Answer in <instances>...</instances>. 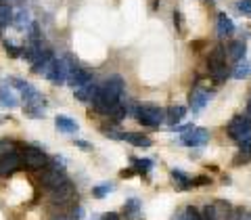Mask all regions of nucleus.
<instances>
[{
	"instance_id": "obj_1",
	"label": "nucleus",
	"mask_w": 251,
	"mask_h": 220,
	"mask_svg": "<svg viewBox=\"0 0 251 220\" xmlns=\"http://www.w3.org/2000/svg\"><path fill=\"white\" fill-rule=\"evenodd\" d=\"M124 88H126V84H124L122 76H117V74L109 76L107 80L100 84L99 94L92 99L94 111H99L103 115H109V111H111L117 103H122V101H124Z\"/></svg>"
},
{
	"instance_id": "obj_2",
	"label": "nucleus",
	"mask_w": 251,
	"mask_h": 220,
	"mask_svg": "<svg viewBox=\"0 0 251 220\" xmlns=\"http://www.w3.org/2000/svg\"><path fill=\"white\" fill-rule=\"evenodd\" d=\"M226 132L239 145L241 151L251 153V120L247 115H234L226 126Z\"/></svg>"
},
{
	"instance_id": "obj_3",
	"label": "nucleus",
	"mask_w": 251,
	"mask_h": 220,
	"mask_svg": "<svg viewBox=\"0 0 251 220\" xmlns=\"http://www.w3.org/2000/svg\"><path fill=\"white\" fill-rule=\"evenodd\" d=\"M226 57H228V51L224 49L222 44H218L214 51L209 53L207 57V69H209V78L214 80L216 84H222L226 82L228 78L232 76L228 65H226Z\"/></svg>"
},
{
	"instance_id": "obj_4",
	"label": "nucleus",
	"mask_w": 251,
	"mask_h": 220,
	"mask_svg": "<svg viewBox=\"0 0 251 220\" xmlns=\"http://www.w3.org/2000/svg\"><path fill=\"white\" fill-rule=\"evenodd\" d=\"M74 67H77V63L74 61L72 55H65L63 59H52L49 65L44 69V78L52 84H67V78H69V72H72Z\"/></svg>"
},
{
	"instance_id": "obj_5",
	"label": "nucleus",
	"mask_w": 251,
	"mask_h": 220,
	"mask_svg": "<svg viewBox=\"0 0 251 220\" xmlns=\"http://www.w3.org/2000/svg\"><path fill=\"white\" fill-rule=\"evenodd\" d=\"M134 117L143 126L157 128V126H161L163 122H166V109H161L159 105H153V103H143V105L136 107Z\"/></svg>"
},
{
	"instance_id": "obj_6",
	"label": "nucleus",
	"mask_w": 251,
	"mask_h": 220,
	"mask_svg": "<svg viewBox=\"0 0 251 220\" xmlns=\"http://www.w3.org/2000/svg\"><path fill=\"white\" fill-rule=\"evenodd\" d=\"M49 164V157L42 149L38 147H23L21 151V166H25L29 170H42Z\"/></svg>"
},
{
	"instance_id": "obj_7",
	"label": "nucleus",
	"mask_w": 251,
	"mask_h": 220,
	"mask_svg": "<svg viewBox=\"0 0 251 220\" xmlns=\"http://www.w3.org/2000/svg\"><path fill=\"white\" fill-rule=\"evenodd\" d=\"M232 206L224 199H216L205 206L203 210V220H230L232 218Z\"/></svg>"
},
{
	"instance_id": "obj_8",
	"label": "nucleus",
	"mask_w": 251,
	"mask_h": 220,
	"mask_svg": "<svg viewBox=\"0 0 251 220\" xmlns=\"http://www.w3.org/2000/svg\"><path fill=\"white\" fill-rule=\"evenodd\" d=\"M40 183H42L46 189H50V191H54V189L61 187L63 183H67L65 168L59 166V160H54V162H52V166H49V170H44V172H42Z\"/></svg>"
},
{
	"instance_id": "obj_9",
	"label": "nucleus",
	"mask_w": 251,
	"mask_h": 220,
	"mask_svg": "<svg viewBox=\"0 0 251 220\" xmlns=\"http://www.w3.org/2000/svg\"><path fill=\"white\" fill-rule=\"evenodd\" d=\"M21 166V153H17L13 147L0 151V176H9Z\"/></svg>"
},
{
	"instance_id": "obj_10",
	"label": "nucleus",
	"mask_w": 251,
	"mask_h": 220,
	"mask_svg": "<svg viewBox=\"0 0 251 220\" xmlns=\"http://www.w3.org/2000/svg\"><path fill=\"white\" fill-rule=\"evenodd\" d=\"M207 140H209V130L195 128V126L180 135V143L186 147H203V145H207Z\"/></svg>"
},
{
	"instance_id": "obj_11",
	"label": "nucleus",
	"mask_w": 251,
	"mask_h": 220,
	"mask_svg": "<svg viewBox=\"0 0 251 220\" xmlns=\"http://www.w3.org/2000/svg\"><path fill=\"white\" fill-rule=\"evenodd\" d=\"M92 82V72H88V69H82L80 65L74 67L72 72H69V78H67V84L74 86V88H80V86Z\"/></svg>"
},
{
	"instance_id": "obj_12",
	"label": "nucleus",
	"mask_w": 251,
	"mask_h": 220,
	"mask_svg": "<svg viewBox=\"0 0 251 220\" xmlns=\"http://www.w3.org/2000/svg\"><path fill=\"white\" fill-rule=\"evenodd\" d=\"M209 97H211V92H207L205 88H201V86L193 88V92H191V109H193V113H199L201 109L207 105Z\"/></svg>"
},
{
	"instance_id": "obj_13",
	"label": "nucleus",
	"mask_w": 251,
	"mask_h": 220,
	"mask_svg": "<svg viewBox=\"0 0 251 220\" xmlns=\"http://www.w3.org/2000/svg\"><path fill=\"white\" fill-rule=\"evenodd\" d=\"M99 88H100V84H94V82L84 84L80 88H75V99L82 101V103H92V99L99 94Z\"/></svg>"
},
{
	"instance_id": "obj_14",
	"label": "nucleus",
	"mask_w": 251,
	"mask_h": 220,
	"mask_svg": "<svg viewBox=\"0 0 251 220\" xmlns=\"http://www.w3.org/2000/svg\"><path fill=\"white\" fill-rule=\"evenodd\" d=\"M54 126H57V130L63 132V135H75V132L80 130L77 122L72 120V117H67V115H57L54 117Z\"/></svg>"
},
{
	"instance_id": "obj_15",
	"label": "nucleus",
	"mask_w": 251,
	"mask_h": 220,
	"mask_svg": "<svg viewBox=\"0 0 251 220\" xmlns=\"http://www.w3.org/2000/svg\"><path fill=\"white\" fill-rule=\"evenodd\" d=\"M234 34V23L226 13H218V36L226 38Z\"/></svg>"
},
{
	"instance_id": "obj_16",
	"label": "nucleus",
	"mask_w": 251,
	"mask_h": 220,
	"mask_svg": "<svg viewBox=\"0 0 251 220\" xmlns=\"http://www.w3.org/2000/svg\"><path fill=\"white\" fill-rule=\"evenodd\" d=\"M0 105L9 107V109H15L19 105V99L15 97V92L9 88V84H0Z\"/></svg>"
},
{
	"instance_id": "obj_17",
	"label": "nucleus",
	"mask_w": 251,
	"mask_h": 220,
	"mask_svg": "<svg viewBox=\"0 0 251 220\" xmlns=\"http://www.w3.org/2000/svg\"><path fill=\"white\" fill-rule=\"evenodd\" d=\"M124 140L130 145H134V147H143V149L153 145V140L147 135H140V132H124Z\"/></svg>"
},
{
	"instance_id": "obj_18",
	"label": "nucleus",
	"mask_w": 251,
	"mask_h": 220,
	"mask_svg": "<svg viewBox=\"0 0 251 220\" xmlns=\"http://www.w3.org/2000/svg\"><path fill=\"white\" fill-rule=\"evenodd\" d=\"M226 51H228V59H230V61L239 63V61L245 59L247 46H245V42H243V40H234V42L228 44V49H226Z\"/></svg>"
},
{
	"instance_id": "obj_19",
	"label": "nucleus",
	"mask_w": 251,
	"mask_h": 220,
	"mask_svg": "<svg viewBox=\"0 0 251 220\" xmlns=\"http://www.w3.org/2000/svg\"><path fill=\"white\" fill-rule=\"evenodd\" d=\"M170 174H172V180L176 183V189H180V191H186V189H191V187H193V178H188L182 170L172 168V170H170Z\"/></svg>"
},
{
	"instance_id": "obj_20",
	"label": "nucleus",
	"mask_w": 251,
	"mask_h": 220,
	"mask_svg": "<svg viewBox=\"0 0 251 220\" xmlns=\"http://www.w3.org/2000/svg\"><path fill=\"white\" fill-rule=\"evenodd\" d=\"M184 115H186V107H182V105H172L168 111H166V122L170 126H176L178 122H182Z\"/></svg>"
},
{
	"instance_id": "obj_21",
	"label": "nucleus",
	"mask_w": 251,
	"mask_h": 220,
	"mask_svg": "<svg viewBox=\"0 0 251 220\" xmlns=\"http://www.w3.org/2000/svg\"><path fill=\"white\" fill-rule=\"evenodd\" d=\"M74 197V187H72V183H63L61 187H57L52 191V199L54 201H67V199H72Z\"/></svg>"
},
{
	"instance_id": "obj_22",
	"label": "nucleus",
	"mask_w": 251,
	"mask_h": 220,
	"mask_svg": "<svg viewBox=\"0 0 251 220\" xmlns=\"http://www.w3.org/2000/svg\"><path fill=\"white\" fill-rule=\"evenodd\" d=\"M138 214H140V201L136 197H132V199H128L124 203V216H126V220H136Z\"/></svg>"
},
{
	"instance_id": "obj_23",
	"label": "nucleus",
	"mask_w": 251,
	"mask_h": 220,
	"mask_svg": "<svg viewBox=\"0 0 251 220\" xmlns=\"http://www.w3.org/2000/svg\"><path fill=\"white\" fill-rule=\"evenodd\" d=\"M172 220H203V216L193 206H186V208H182L180 212H176Z\"/></svg>"
},
{
	"instance_id": "obj_24",
	"label": "nucleus",
	"mask_w": 251,
	"mask_h": 220,
	"mask_svg": "<svg viewBox=\"0 0 251 220\" xmlns=\"http://www.w3.org/2000/svg\"><path fill=\"white\" fill-rule=\"evenodd\" d=\"M251 76V61H239L237 67H234L232 72V78H237V80H243V78H249Z\"/></svg>"
},
{
	"instance_id": "obj_25",
	"label": "nucleus",
	"mask_w": 251,
	"mask_h": 220,
	"mask_svg": "<svg viewBox=\"0 0 251 220\" xmlns=\"http://www.w3.org/2000/svg\"><path fill=\"white\" fill-rule=\"evenodd\" d=\"M13 9L6 2H0V26L6 28V26H13Z\"/></svg>"
},
{
	"instance_id": "obj_26",
	"label": "nucleus",
	"mask_w": 251,
	"mask_h": 220,
	"mask_svg": "<svg viewBox=\"0 0 251 220\" xmlns=\"http://www.w3.org/2000/svg\"><path fill=\"white\" fill-rule=\"evenodd\" d=\"M113 191H115V187L111 183H103V185L92 187V197L94 199H103V197H107V195L113 193Z\"/></svg>"
},
{
	"instance_id": "obj_27",
	"label": "nucleus",
	"mask_w": 251,
	"mask_h": 220,
	"mask_svg": "<svg viewBox=\"0 0 251 220\" xmlns=\"http://www.w3.org/2000/svg\"><path fill=\"white\" fill-rule=\"evenodd\" d=\"M27 26H31V21H29V13H27V11H19V13H15V17H13V28H17V29H25Z\"/></svg>"
},
{
	"instance_id": "obj_28",
	"label": "nucleus",
	"mask_w": 251,
	"mask_h": 220,
	"mask_svg": "<svg viewBox=\"0 0 251 220\" xmlns=\"http://www.w3.org/2000/svg\"><path fill=\"white\" fill-rule=\"evenodd\" d=\"M132 164L136 166L138 174H147V172L153 170V162L151 160H136V157H132Z\"/></svg>"
},
{
	"instance_id": "obj_29",
	"label": "nucleus",
	"mask_w": 251,
	"mask_h": 220,
	"mask_svg": "<svg viewBox=\"0 0 251 220\" xmlns=\"http://www.w3.org/2000/svg\"><path fill=\"white\" fill-rule=\"evenodd\" d=\"M103 135L109 137V138H113V140H124V132L120 128H115V126H103Z\"/></svg>"
},
{
	"instance_id": "obj_30",
	"label": "nucleus",
	"mask_w": 251,
	"mask_h": 220,
	"mask_svg": "<svg viewBox=\"0 0 251 220\" xmlns=\"http://www.w3.org/2000/svg\"><path fill=\"white\" fill-rule=\"evenodd\" d=\"M4 51H6V55H9V57H13V59L23 57V49H19V46H15V44H13V42H9V40H4Z\"/></svg>"
},
{
	"instance_id": "obj_31",
	"label": "nucleus",
	"mask_w": 251,
	"mask_h": 220,
	"mask_svg": "<svg viewBox=\"0 0 251 220\" xmlns=\"http://www.w3.org/2000/svg\"><path fill=\"white\" fill-rule=\"evenodd\" d=\"M234 6H237V9H239L243 15H247V17H251V0H239V2L234 4Z\"/></svg>"
},
{
	"instance_id": "obj_32",
	"label": "nucleus",
	"mask_w": 251,
	"mask_h": 220,
	"mask_svg": "<svg viewBox=\"0 0 251 220\" xmlns=\"http://www.w3.org/2000/svg\"><path fill=\"white\" fill-rule=\"evenodd\" d=\"M247 162H251V153H247V151H239L237 157L232 160L234 166H241V164H247Z\"/></svg>"
},
{
	"instance_id": "obj_33",
	"label": "nucleus",
	"mask_w": 251,
	"mask_h": 220,
	"mask_svg": "<svg viewBox=\"0 0 251 220\" xmlns=\"http://www.w3.org/2000/svg\"><path fill=\"white\" fill-rule=\"evenodd\" d=\"M174 23H176L178 31L182 34V29H184V21H182V13H180V11H176V13H174Z\"/></svg>"
},
{
	"instance_id": "obj_34",
	"label": "nucleus",
	"mask_w": 251,
	"mask_h": 220,
	"mask_svg": "<svg viewBox=\"0 0 251 220\" xmlns=\"http://www.w3.org/2000/svg\"><path fill=\"white\" fill-rule=\"evenodd\" d=\"M211 180L209 176H197V178H193V187H203V185H209Z\"/></svg>"
},
{
	"instance_id": "obj_35",
	"label": "nucleus",
	"mask_w": 251,
	"mask_h": 220,
	"mask_svg": "<svg viewBox=\"0 0 251 220\" xmlns=\"http://www.w3.org/2000/svg\"><path fill=\"white\" fill-rule=\"evenodd\" d=\"M9 82H11V86H15V88H19V90H23V88L27 86V82H23L21 78H11Z\"/></svg>"
},
{
	"instance_id": "obj_36",
	"label": "nucleus",
	"mask_w": 251,
	"mask_h": 220,
	"mask_svg": "<svg viewBox=\"0 0 251 220\" xmlns=\"http://www.w3.org/2000/svg\"><path fill=\"white\" fill-rule=\"evenodd\" d=\"M100 220H122V216L117 214V212H107V214H103Z\"/></svg>"
},
{
	"instance_id": "obj_37",
	"label": "nucleus",
	"mask_w": 251,
	"mask_h": 220,
	"mask_svg": "<svg viewBox=\"0 0 251 220\" xmlns=\"http://www.w3.org/2000/svg\"><path fill=\"white\" fill-rule=\"evenodd\" d=\"M134 174H136V170H134V168H128V170H122V172H120V176H122V178H130V176H134Z\"/></svg>"
},
{
	"instance_id": "obj_38",
	"label": "nucleus",
	"mask_w": 251,
	"mask_h": 220,
	"mask_svg": "<svg viewBox=\"0 0 251 220\" xmlns=\"http://www.w3.org/2000/svg\"><path fill=\"white\" fill-rule=\"evenodd\" d=\"M75 145L80 147V149H86V151H88V149H92V145H90V143H86V140H75Z\"/></svg>"
},
{
	"instance_id": "obj_39",
	"label": "nucleus",
	"mask_w": 251,
	"mask_h": 220,
	"mask_svg": "<svg viewBox=\"0 0 251 220\" xmlns=\"http://www.w3.org/2000/svg\"><path fill=\"white\" fill-rule=\"evenodd\" d=\"M247 117H249V120H251V99H249V103H247V113H245Z\"/></svg>"
},
{
	"instance_id": "obj_40",
	"label": "nucleus",
	"mask_w": 251,
	"mask_h": 220,
	"mask_svg": "<svg viewBox=\"0 0 251 220\" xmlns=\"http://www.w3.org/2000/svg\"><path fill=\"white\" fill-rule=\"evenodd\" d=\"M52 220H69V218H65V216H59V218H52Z\"/></svg>"
},
{
	"instance_id": "obj_41",
	"label": "nucleus",
	"mask_w": 251,
	"mask_h": 220,
	"mask_svg": "<svg viewBox=\"0 0 251 220\" xmlns=\"http://www.w3.org/2000/svg\"><path fill=\"white\" fill-rule=\"evenodd\" d=\"M2 29H4V28H2V26H0V36H2Z\"/></svg>"
}]
</instances>
